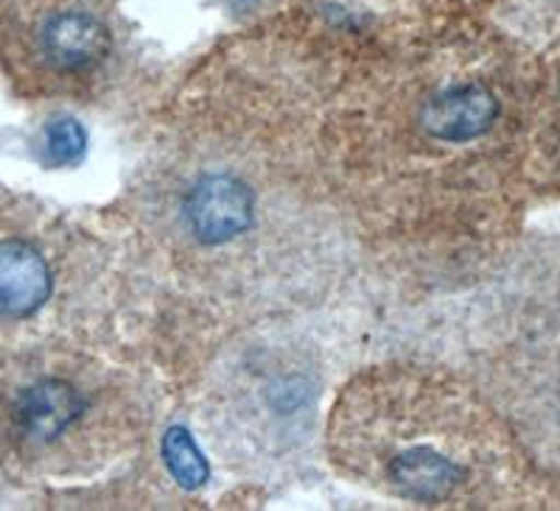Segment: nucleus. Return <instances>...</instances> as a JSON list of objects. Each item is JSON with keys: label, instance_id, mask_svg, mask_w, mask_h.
<instances>
[{"label": "nucleus", "instance_id": "1", "mask_svg": "<svg viewBox=\"0 0 560 511\" xmlns=\"http://www.w3.org/2000/svg\"><path fill=\"white\" fill-rule=\"evenodd\" d=\"M331 448L364 484L420 506L513 503L527 484L522 455L477 400L409 375L348 385Z\"/></svg>", "mask_w": 560, "mask_h": 511}, {"label": "nucleus", "instance_id": "2", "mask_svg": "<svg viewBox=\"0 0 560 511\" xmlns=\"http://www.w3.org/2000/svg\"><path fill=\"white\" fill-rule=\"evenodd\" d=\"M88 417L90 394L59 372L28 375L0 397V436L26 459H51L70 436L82 433Z\"/></svg>", "mask_w": 560, "mask_h": 511}, {"label": "nucleus", "instance_id": "3", "mask_svg": "<svg viewBox=\"0 0 560 511\" xmlns=\"http://www.w3.org/2000/svg\"><path fill=\"white\" fill-rule=\"evenodd\" d=\"M258 197L230 170H205L179 199V224L185 235L205 249L236 243L255 227Z\"/></svg>", "mask_w": 560, "mask_h": 511}, {"label": "nucleus", "instance_id": "4", "mask_svg": "<svg viewBox=\"0 0 560 511\" xmlns=\"http://www.w3.org/2000/svg\"><path fill=\"white\" fill-rule=\"evenodd\" d=\"M508 118V98L488 79H465L420 107V127L443 145L482 143Z\"/></svg>", "mask_w": 560, "mask_h": 511}, {"label": "nucleus", "instance_id": "5", "mask_svg": "<svg viewBox=\"0 0 560 511\" xmlns=\"http://www.w3.org/2000/svg\"><path fill=\"white\" fill-rule=\"evenodd\" d=\"M39 57L59 73H84L96 68L109 48L104 23L88 12H57L37 32Z\"/></svg>", "mask_w": 560, "mask_h": 511}, {"label": "nucleus", "instance_id": "6", "mask_svg": "<svg viewBox=\"0 0 560 511\" xmlns=\"http://www.w3.org/2000/svg\"><path fill=\"white\" fill-rule=\"evenodd\" d=\"M163 455H166L168 473H172L174 478H177V484L185 486V489H197V486H202L205 480H208V461L202 459L199 448L194 444L191 433L185 428L168 430L166 442H163Z\"/></svg>", "mask_w": 560, "mask_h": 511}, {"label": "nucleus", "instance_id": "7", "mask_svg": "<svg viewBox=\"0 0 560 511\" xmlns=\"http://www.w3.org/2000/svg\"><path fill=\"white\" fill-rule=\"evenodd\" d=\"M84 154V129L73 118L54 120L45 132V157L51 165H73Z\"/></svg>", "mask_w": 560, "mask_h": 511}, {"label": "nucleus", "instance_id": "8", "mask_svg": "<svg viewBox=\"0 0 560 511\" xmlns=\"http://www.w3.org/2000/svg\"><path fill=\"white\" fill-rule=\"evenodd\" d=\"M549 129H552L555 152L560 154V79H558V90H555L552 95V118H549Z\"/></svg>", "mask_w": 560, "mask_h": 511}]
</instances>
